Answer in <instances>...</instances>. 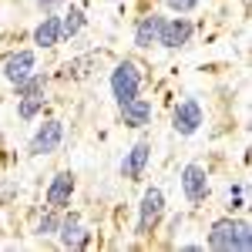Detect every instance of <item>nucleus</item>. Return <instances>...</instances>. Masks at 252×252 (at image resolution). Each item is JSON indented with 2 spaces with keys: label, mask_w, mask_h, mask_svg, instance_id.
<instances>
[{
  "label": "nucleus",
  "mask_w": 252,
  "mask_h": 252,
  "mask_svg": "<svg viewBox=\"0 0 252 252\" xmlns=\"http://www.w3.org/2000/svg\"><path fill=\"white\" fill-rule=\"evenodd\" d=\"M34 44H37V47H58L61 44V17H54V14L47 10V17L34 27Z\"/></svg>",
  "instance_id": "obj_14"
},
{
  "label": "nucleus",
  "mask_w": 252,
  "mask_h": 252,
  "mask_svg": "<svg viewBox=\"0 0 252 252\" xmlns=\"http://www.w3.org/2000/svg\"><path fill=\"white\" fill-rule=\"evenodd\" d=\"M209 249L215 252H249L252 249V225L242 219H219L209 232Z\"/></svg>",
  "instance_id": "obj_1"
},
{
  "label": "nucleus",
  "mask_w": 252,
  "mask_h": 252,
  "mask_svg": "<svg viewBox=\"0 0 252 252\" xmlns=\"http://www.w3.org/2000/svg\"><path fill=\"white\" fill-rule=\"evenodd\" d=\"M40 108H44V94H27V97H20V104H17L20 121H34V118L40 115Z\"/></svg>",
  "instance_id": "obj_15"
},
{
  "label": "nucleus",
  "mask_w": 252,
  "mask_h": 252,
  "mask_svg": "<svg viewBox=\"0 0 252 252\" xmlns=\"http://www.w3.org/2000/svg\"><path fill=\"white\" fill-rule=\"evenodd\" d=\"M58 225H61L58 209H47V215L37 222V235H54V232H58Z\"/></svg>",
  "instance_id": "obj_18"
},
{
  "label": "nucleus",
  "mask_w": 252,
  "mask_h": 252,
  "mask_svg": "<svg viewBox=\"0 0 252 252\" xmlns=\"http://www.w3.org/2000/svg\"><path fill=\"white\" fill-rule=\"evenodd\" d=\"M34 51H17V54H10V58L3 61V78L10 81V84H20L24 78H31L34 74Z\"/></svg>",
  "instance_id": "obj_9"
},
{
  "label": "nucleus",
  "mask_w": 252,
  "mask_h": 252,
  "mask_svg": "<svg viewBox=\"0 0 252 252\" xmlns=\"http://www.w3.org/2000/svg\"><path fill=\"white\" fill-rule=\"evenodd\" d=\"M161 215H165V192H161V189H148V192L141 195V212H138L135 235L155 232V225L161 222Z\"/></svg>",
  "instance_id": "obj_3"
},
{
  "label": "nucleus",
  "mask_w": 252,
  "mask_h": 252,
  "mask_svg": "<svg viewBox=\"0 0 252 252\" xmlns=\"http://www.w3.org/2000/svg\"><path fill=\"white\" fill-rule=\"evenodd\" d=\"M161 24H165V17H158V14H145V17L138 20L135 24V44L138 47H152V44H158Z\"/></svg>",
  "instance_id": "obj_13"
},
{
  "label": "nucleus",
  "mask_w": 252,
  "mask_h": 252,
  "mask_svg": "<svg viewBox=\"0 0 252 252\" xmlns=\"http://www.w3.org/2000/svg\"><path fill=\"white\" fill-rule=\"evenodd\" d=\"M121 121L128 125V128H145V125H152V101H145V97H131V101H125L121 104Z\"/></svg>",
  "instance_id": "obj_11"
},
{
  "label": "nucleus",
  "mask_w": 252,
  "mask_h": 252,
  "mask_svg": "<svg viewBox=\"0 0 252 252\" xmlns=\"http://www.w3.org/2000/svg\"><path fill=\"white\" fill-rule=\"evenodd\" d=\"M71 195H74V175L71 172H58L51 178V185H47V192H44V202H47V209H67L71 205Z\"/></svg>",
  "instance_id": "obj_7"
},
{
  "label": "nucleus",
  "mask_w": 252,
  "mask_h": 252,
  "mask_svg": "<svg viewBox=\"0 0 252 252\" xmlns=\"http://www.w3.org/2000/svg\"><path fill=\"white\" fill-rule=\"evenodd\" d=\"M148 158H152V145H148V141H138L135 148L121 158V175L131 178V182H138V178L145 175V168H148Z\"/></svg>",
  "instance_id": "obj_10"
},
{
  "label": "nucleus",
  "mask_w": 252,
  "mask_h": 252,
  "mask_svg": "<svg viewBox=\"0 0 252 252\" xmlns=\"http://www.w3.org/2000/svg\"><path fill=\"white\" fill-rule=\"evenodd\" d=\"M81 27H84V10H78V7H71L64 17H61V37H74Z\"/></svg>",
  "instance_id": "obj_16"
},
{
  "label": "nucleus",
  "mask_w": 252,
  "mask_h": 252,
  "mask_svg": "<svg viewBox=\"0 0 252 252\" xmlns=\"http://www.w3.org/2000/svg\"><path fill=\"white\" fill-rule=\"evenodd\" d=\"M182 192H185V198H189L192 205H198V202L209 198V175H205L202 165L192 161V165L182 168Z\"/></svg>",
  "instance_id": "obj_6"
},
{
  "label": "nucleus",
  "mask_w": 252,
  "mask_h": 252,
  "mask_svg": "<svg viewBox=\"0 0 252 252\" xmlns=\"http://www.w3.org/2000/svg\"><path fill=\"white\" fill-rule=\"evenodd\" d=\"M202 125H205V111H202V104H198L195 97H185V101L175 108L172 128H175V131H178L182 138H189V135H195Z\"/></svg>",
  "instance_id": "obj_4"
},
{
  "label": "nucleus",
  "mask_w": 252,
  "mask_h": 252,
  "mask_svg": "<svg viewBox=\"0 0 252 252\" xmlns=\"http://www.w3.org/2000/svg\"><path fill=\"white\" fill-rule=\"evenodd\" d=\"M17 88V97H27V94H44V88H47V78L44 74H31V78H24Z\"/></svg>",
  "instance_id": "obj_17"
},
{
  "label": "nucleus",
  "mask_w": 252,
  "mask_h": 252,
  "mask_svg": "<svg viewBox=\"0 0 252 252\" xmlns=\"http://www.w3.org/2000/svg\"><path fill=\"white\" fill-rule=\"evenodd\" d=\"M192 31H195L192 20L178 14L175 20H165V24H161L158 44H161V47H168V51H175V47H185V44H189V37H192Z\"/></svg>",
  "instance_id": "obj_8"
},
{
  "label": "nucleus",
  "mask_w": 252,
  "mask_h": 252,
  "mask_svg": "<svg viewBox=\"0 0 252 252\" xmlns=\"http://www.w3.org/2000/svg\"><path fill=\"white\" fill-rule=\"evenodd\" d=\"M168 7H172L175 14H192L195 7H198V0H165Z\"/></svg>",
  "instance_id": "obj_19"
},
{
  "label": "nucleus",
  "mask_w": 252,
  "mask_h": 252,
  "mask_svg": "<svg viewBox=\"0 0 252 252\" xmlns=\"http://www.w3.org/2000/svg\"><path fill=\"white\" fill-rule=\"evenodd\" d=\"M54 235H61V246H64V249H81V246L88 242V232L81 229V219L74 212L61 219V225H58V232H54Z\"/></svg>",
  "instance_id": "obj_12"
},
{
  "label": "nucleus",
  "mask_w": 252,
  "mask_h": 252,
  "mask_svg": "<svg viewBox=\"0 0 252 252\" xmlns=\"http://www.w3.org/2000/svg\"><path fill=\"white\" fill-rule=\"evenodd\" d=\"M64 141V125L61 121H44L34 138H31V155H54Z\"/></svg>",
  "instance_id": "obj_5"
},
{
  "label": "nucleus",
  "mask_w": 252,
  "mask_h": 252,
  "mask_svg": "<svg viewBox=\"0 0 252 252\" xmlns=\"http://www.w3.org/2000/svg\"><path fill=\"white\" fill-rule=\"evenodd\" d=\"M61 3H71V0H37V7L47 14V10H54V7H61Z\"/></svg>",
  "instance_id": "obj_20"
},
{
  "label": "nucleus",
  "mask_w": 252,
  "mask_h": 252,
  "mask_svg": "<svg viewBox=\"0 0 252 252\" xmlns=\"http://www.w3.org/2000/svg\"><path fill=\"white\" fill-rule=\"evenodd\" d=\"M138 88H141V71H138L135 61H121L115 71H111V94H115L118 104H125V101H131L138 94Z\"/></svg>",
  "instance_id": "obj_2"
}]
</instances>
